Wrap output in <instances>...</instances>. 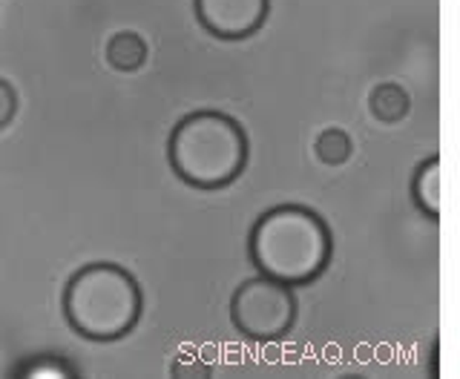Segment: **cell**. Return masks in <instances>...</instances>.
Listing matches in <instances>:
<instances>
[{"label":"cell","instance_id":"1","mask_svg":"<svg viewBox=\"0 0 460 379\" xmlns=\"http://www.w3.org/2000/svg\"><path fill=\"white\" fill-rule=\"evenodd\" d=\"M331 247V230L320 213L302 204H279L256 218L248 251L259 276L299 287L325 273Z\"/></svg>","mask_w":460,"mask_h":379},{"label":"cell","instance_id":"2","mask_svg":"<svg viewBox=\"0 0 460 379\" xmlns=\"http://www.w3.org/2000/svg\"><path fill=\"white\" fill-rule=\"evenodd\" d=\"M248 133L225 112L184 115L170 133L167 158L172 172L196 190H222L248 167Z\"/></svg>","mask_w":460,"mask_h":379},{"label":"cell","instance_id":"3","mask_svg":"<svg viewBox=\"0 0 460 379\" xmlns=\"http://www.w3.org/2000/svg\"><path fill=\"white\" fill-rule=\"evenodd\" d=\"M141 308L144 296L136 276L112 261H93L64 287V316L84 339H121L138 325Z\"/></svg>","mask_w":460,"mask_h":379},{"label":"cell","instance_id":"4","mask_svg":"<svg viewBox=\"0 0 460 379\" xmlns=\"http://www.w3.org/2000/svg\"><path fill=\"white\" fill-rule=\"evenodd\" d=\"M230 319L248 339H279L296 322L294 287L268 279V276H253L236 287L234 299H230Z\"/></svg>","mask_w":460,"mask_h":379},{"label":"cell","instance_id":"5","mask_svg":"<svg viewBox=\"0 0 460 379\" xmlns=\"http://www.w3.org/2000/svg\"><path fill=\"white\" fill-rule=\"evenodd\" d=\"M270 0H196V18L210 35L242 40L265 23Z\"/></svg>","mask_w":460,"mask_h":379},{"label":"cell","instance_id":"6","mask_svg":"<svg viewBox=\"0 0 460 379\" xmlns=\"http://www.w3.org/2000/svg\"><path fill=\"white\" fill-rule=\"evenodd\" d=\"M411 198L426 218L440 216V158L431 155L417 167L411 179Z\"/></svg>","mask_w":460,"mask_h":379},{"label":"cell","instance_id":"7","mask_svg":"<svg viewBox=\"0 0 460 379\" xmlns=\"http://www.w3.org/2000/svg\"><path fill=\"white\" fill-rule=\"evenodd\" d=\"M368 107H371V115L377 121L397 124L409 115L411 98L400 84H380V86H374V93L368 98Z\"/></svg>","mask_w":460,"mask_h":379},{"label":"cell","instance_id":"8","mask_svg":"<svg viewBox=\"0 0 460 379\" xmlns=\"http://www.w3.org/2000/svg\"><path fill=\"white\" fill-rule=\"evenodd\" d=\"M107 61L119 72H136L147 61V43L136 32H119L107 43Z\"/></svg>","mask_w":460,"mask_h":379},{"label":"cell","instance_id":"9","mask_svg":"<svg viewBox=\"0 0 460 379\" xmlns=\"http://www.w3.org/2000/svg\"><path fill=\"white\" fill-rule=\"evenodd\" d=\"M314 153H316V158H320L323 164L340 167V164H345L351 158L354 147H351V138H349V133H345V129L331 127V129H325V133L316 136Z\"/></svg>","mask_w":460,"mask_h":379},{"label":"cell","instance_id":"10","mask_svg":"<svg viewBox=\"0 0 460 379\" xmlns=\"http://www.w3.org/2000/svg\"><path fill=\"white\" fill-rule=\"evenodd\" d=\"M21 376H32V379H43V376H52V379H64V376H78V371L69 366V362L58 359V357H38L32 362L18 368Z\"/></svg>","mask_w":460,"mask_h":379},{"label":"cell","instance_id":"11","mask_svg":"<svg viewBox=\"0 0 460 379\" xmlns=\"http://www.w3.org/2000/svg\"><path fill=\"white\" fill-rule=\"evenodd\" d=\"M170 374H172V376H179V379H184V376L201 379V376H210V366H208V362H201L199 357L187 354V357H179L176 362H172Z\"/></svg>","mask_w":460,"mask_h":379},{"label":"cell","instance_id":"12","mask_svg":"<svg viewBox=\"0 0 460 379\" xmlns=\"http://www.w3.org/2000/svg\"><path fill=\"white\" fill-rule=\"evenodd\" d=\"M14 112H18V93L6 78H0V129L12 124Z\"/></svg>","mask_w":460,"mask_h":379}]
</instances>
